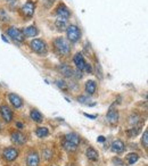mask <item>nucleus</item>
<instances>
[{"label": "nucleus", "instance_id": "f257e3e1", "mask_svg": "<svg viewBox=\"0 0 148 166\" xmlns=\"http://www.w3.org/2000/svg\"><path fill=\"white\" fill-rule=\"evenodd\" d=\"M54 46H55V49L61 54V55L67 56L70 55L71 52V46L67 41L65 40L64 38H57L54 41Z\"/></svg>", "mask_w": 148, "mask_h": 166}, {"label": "nucleus", "instance_id": "f03ea898", "mask_svg": "<svg viewBox=\"0 0 148 166\" xmlns=\"http://www.w3.org/2000/svg\"><path fill=\"white\" fill-rule=\"evenodd\" d=\"M66 34L71 42H77L81 38V31L77 25H68L66 28Z\"/></svg>", "mask_w": 148, "mask_h": 166}, {"label": "nucleus", "instance_id": "7ed1b4c3", "mask_svg": "<svg viewBox=\"0 0 148 166\" xmlns=\"http://www.w3.org/2000/svg\"><path fill=\"white\" fill-rule=\"evenodd\" d=\"M30 47L31 49L33 50L34 52L37 54H40V55H43L47 52V44L45 41L40 40V39H34L30 42Z\"/></svg>", "mask_w": 148, "mask_h": 166}, {"label": "nucleus", "instance_id": "20e7f679", "mask_svg": "<svg viewBox=\"0 0 148 166\" xmlns=\"http://www.w3.org/2000/svg\"><path fill=\"white\" fill-rule=\"evenodd\" d=\"M8 35H9L12 39L18 41V42H24L25 40V35L23 33V31H21L19 29L16 28H9L8 29Z\"/></svg>", "mask_w": 148, "mask_h": 166}, {"label": "nucleus", "instance_id": "39448f33", "mask_svg": "<svg viewBox=\"0 0 148 166\" xmlns=\"http://www.w3.org/2000/svg\"><path fill=\"white\" fill-rule=\"evenodd\" d=\"M34 10H35V5L32 1H28L24 6L22 7L21 13L24 17H32L34 15Z\"/></svg>", "mask_w": 148, "mask_h": 166}, {"label": "nucleus", "instance_id": "423d86ee", "mask_svg": "<svg viewBox=\"0 0 148 166\" xmlns=\"http://www.w3.org/2000/svg\"><path fill=\"white\" fill-rule=\"evenodd\" d=\"M3 158L7 160V162H13V160H15L18 156V151L16 150L15 148H7L5 149L3 151Z\"/></svg>", "mask_w": 148, "mask_h": 166}, {"label": "nucleus", "instance_id": "0eeeda50", "mask_svg": "<svg viewBox=\"0 0 148 166\" xmlns=\"http://www.w3.org/2000/svg\"><path fill=\"white\" fill-rule=\"evenodd\" d=\"M0 113H1V116L5 121H6L7 123H9L12 122L13 120V112L10 111V108L6 105H3L1 107H0Z\"/></svg>", "mask_w": 148, "mask_h": 166}, {"label": "nucleus", "instance_id": "6e6552de", "mask_svg": "<svg viewBox=\"0 0 148 166\" xmlns=\"http://www.w3.org/2000/svg\"><path fill=\"white\" fill-rule=\"evenodd\" d=\"M107 121L111 125H116L119 122V112L114 108H111L107 113Z\"/></svg>", "mask_w": 148, "mask_h": 166}, {"label": "nucleus", "instance_id": "1a4fd4ad", "mask_svg": "<svg viewBox=\"0 0 148 166\" xmlns=\"http://www.w3.org/2000/svg\"><path fill=\"white\" fill-rule=\"evenodd\" d=\"M56 14L58 17H62V18H66L67 19L70 16H71V13H70V9L65 5H59L57 8H56Z\"/></svg>", "mask_w": 148, "mask_h": 166}, {"label": "nucleus", "instance_id": "9d476101", "mask_svg": "<svg viewBox=\"0 0 148 166\" xmlns=\"http://www.w3.org/2000/svg\"><path fill=\"white\" fill-rule=\"evenodd\" d=\"M39 163H40V158H39V155L37 153L32 151L28 155V158H26L28 166H39Z\"/></svg>", "mask_w": 148, "mask_h": 166}, {"label": "nucleus", "instance_id": "9b49d317", "mask_svg": "<svg viewBox=\"0 0 148 166\" xmlns=\"http://www.w3.org/2000/svg\"><path fill=\"white\" fill-rule=\"evenodd\" d=\"M12 141L16 145H23L26 141L25 135L22 132H13L12 133Z\"/></svg>", "mask_w": 148, "mask_h": 166}, {"label": "nucleus", "instance_id": "f8f14e48", "mask_svg": "<svg viewBox=\"0 0 148 166\" xmlns=\"http://www.w3.org/2000/svg\"><path fill=\"white\" fill-rule=\"evenodd\" d=\"M74 64L77 65V67L79 68V71H82V70H84V66H86V60H84L83 56H82V54H77V55L74 56Z\"/></svg>", "mask_w": 148, "mask_h": 166}, {"label": "nucleus", "instance_id": "ddd939ff", "mask_svg": "<svg viewBox=\"0 0 148 166\" xmlns=\"http://www.w3.org/2000/svg\"><path fill=\"white\" fill-rule=\"evenodd\" d=\"M124 146L123 141H121V140H115L113 143H112V151L115 153V154H121V153H123L124 151Z\"/></svg>", "mask_w": 148, "mask_h": 166}, {"label": "nucleus", "instance_id": "4468645a", "mask_svg": "<svg viewBox=\"0 0 148 166\" xmlns=\"http://www.w3.org/2000/svg\"><path fill=\"white\" fill-rule=\"evenodd\" d=\"M8 98H9L10 104H12L15 108L22 107V105H23V100L21 99V97H18V96L15 95V93H9Z\"/></svg>", "mask_w": 148, "mask_h": 166}, {"label": "nucleus", "instance_id": "2eb2a0df", "mask_svg": "<svg viewBox=\"0 0 148 166\" xmlns=\"http://www.w3.org/2000/svg\"><path fill=\"white\" fill-rule=\"evenodd\" d=\"M58 70L65 77H71V76H73V74H74V72H73V70H72L71 66H68V65H66V64L59 65Z\"/></svg>", "mask_w": 148, "mask_h": 166}, {"label": "nucleus", "instance_id": "dca6fc26", "mask_svg": "<svg viewBox=\"0 0 148 166\" xmlns=\"http://www.w3.org/2000/svg\"><path fill=\"white\" fill-rule=\"evenodd\" d=\"M55 26L58 29L59 31H64V30H66V28H67V19L58 17L55 22Z\"/></svg>", "mask_w": 148, "mask_h": 166}, {"label": "nucleus", "instance_id": "f3484780", "mask_svg": "<svg viewBox=\"0 0 148 166\" xmlns=\"http://www.w3.org/2000/svg\"><path fill=\"white\" fill-rule=\"evenodd\" d=\"M86 155H87V157H88V159L92 160V162L98 160V158H99V155H98V153H97V150H95V149L91 147L87 149Z\"/></svg>", "mask_w": 148, "mask_h": 166}, {"label": "nucleus", "instance_id": "a211bd4d", "mask_svg": "<svg viewBox=\"0 0 148 166\" xmlns=\"http://www.w3.org/2000/svg\"><path fill=\"white\" fill-rule=\"evenodd\" d=\"M96 89H97V84L95 81L90 80L86 83V92L88 95H93L96 92Z\"/></svg>", "mask_w": 148, "mask_h": 166}, {"label": "nucleus", "instance_id": "6ab92c4d", "mask_svg": "<svg viewBox=\"0 0 148 166\" xmlns=\"http://www.w3.org/2000/svg\"><path fill=\"white\" fill-rule=\"evenodd\" d=\"M65 140L72 142V143H75V145L80 143V137L77 133H68V134H66L65 135Z\"/></svg>", "mask_w": 148, "mask_h": 166}, {"label": "nucleus", "instance_id": "aec40b11", "mask_svg": "<svg viewBox=\"0 0 148 166\" xmlns=\"http://www.w3.org/2000/svg\"><path fill=\"white\" fill-rule=\"evenodd\" d=\"M23 33H24V35H26V37H35L38 33H39V31H38V29L34 26V25H32V26H29V28H26L23 31Z\"/></svg>", "mask_w": 148, "mask_h": 166}, {"label": "nucleus", "instance_id": "412c9836", "mask_svg": "<svg viewBox=\"0 0 148 166\" xmlns=\"http://www.w3.org/2000/svg\"><path fill=\"white\" fill-rule=\"evenodd\" d=\"M63 148H64L66 151L73 153V151H75L77 149V145H75V143H72V142L64 140V142H63Z\"/></svg>", "mask_w": 148, "mask_h": 166}, {"label": "nucleus", "instance_id": "4be33fe9", "mask_svg": "<svg viewBox=\"0 0 148 166\" xmlns=\"http://www.w3.org/2000/svg\"><path fill=\"white\" fill-rule=\"evenodd\" d=\"M31 118L34 121V122H37V123H41L42 122V115H41L40 112H38L37 109H33L31 112V114H30Z\"/></svg>", "mask_w": 148, "mask_h": 166}, {"label": "nucleus", "instance_id": "5701e85b", "mask_svg": "<svg viewBox=\"0 0 148 166\" xmlns=\"http://www.w3.org/2000/svg\"><path fill=\"white\" fill-rule=\"evenodd\" d=\"M142 123H140L139 125L135 126V127H132V129H130L129 131H128V135H129L130 138H132V137H136L137 134L139 133V131H140V127H141Z\"/></svg>", "mask_w": 148, "mask_h": 166}, {"label": "nucleus", "instance_id": "b1692460", "mask_svg": "<svg viewBox=\"0 0 148 166\" xmlns=\"http://www.w3.org/2000/svg\"><path fill=\"white\" fill-rule=\"evenodd\" d=\"M35 133H37V135L39 138H45V137H47V135L49 134V131H48L47 127H38Z\"/></svg>", "mask_w": 148, "mask_h": 166}, {"label": "nucleus", "instance_id": "393cba45", "mask_svg": "<svg viewBox=\"0 0 148 166\" xmlns=\"http://www.w3.org/2000/svg\"><path fill=\"white\" fill-rule=\"evenodd\" d=\"M127 159H128V163H129L130 165H133V164L139 159V156L137 154H135V153H131V154H129L127 156Z\"/></svg>", "mask_w": 148, "mask_h": 166}, {"label": "nucleus", "instance_id": "a878e982", "mask_svg": "<svg viewBox=\"0 0 148 166\" xmlns=\"http://www.w3.org/2000/svg\"><path fill=\"white\" fill-rule=\"evenodd\" d=\"M56 84H57V86H58L61 90H63V91H68V86H67V83L65 82V81L57 80V81H56Z\"/></svg>", "mask_w": 148, "mask_h": 166}, {"label": "nucleus", "instance_id": "bb28decb", "mask_svg": "<svg viewBox=\"0 0 148 166\" xmlns=\"http://www.w3.org/2000/svg\"><path fill=\"white\" fill-rule=\"evenodd\" d=\"M0 21L1 22H8L9 21V15L7 14V12L3 8H0Z\"/></svg>", "mask_w": 148, "mask_h": 166}, {"label": "nucleus", "instance_id": "cd10ccee", "mask_svg": "<svg viewBox=\"0 0 148 166\" xmlns=\"http://www.w3.org/2000/svg\"><path fill=\"white\" fill-rule=\"evenodd\" d=\"M141 142H142V145H144V147L147 148V146H148V131H145V132H144L142 138H141Z\"/></svg>", "mask_w": 148, "mask_h": 166}, {"label": "nucleus", "instance_id": "c85d7f7f", "mask_svg": "<svg viewBox=\"0 0 148 166\" xmlns=\"http://www.w3.org/2000/svg\"><path fill=\"white\" fill-rule=\"evenodd\" d=\"M43 156H45V158L46 159H50L51 158V156H53V153L50 150H45L43 151Z\"/></svg>", "mask_w": 148, "mask_h": 166}, {"label": "nucleus", "instance_id": "c756f323", "mask_svg": "<svg viewBox=\"0 0 148 166\" xmlns=\"http://www.w3.org/2000/svg\"><path fill=\"white\" fill-rule=\"evenodd\" d=\"M77 100L80 102H82V104H87V102L89 101V98H88V97H84V96H80V97L77 98Z\"/></svg>", "mask_w": 148, "mask_h": 166}, {"label": "nucleus", "instance_id": "7c9ffc66", "mask_svg": "<svg viewBox=\"0 0 148 166\" xmlns=\"http://www.w3.org/2000/svg\"><path fill=\"white\" fill-rule=\"evenodd\" d=\"M84 70H86L88 73H91V72H92V67H91V65H90V64H86V66H84Z\"/></svg>", "mask_w": 148, "mask_h": 166}, {"label": "nucleus", "instance_id": "2f4dec72", "mask_svg": "<svg viewBox=\"0 0 148 166\" xmlns=\"http://www.w3.org/2000/svg\"><path fill=\"white\" fill-rule=\"evenodd\" d=\"M113 162H114L115 164H117V165H124L123 162H122L121 159H119V158H114V159H113Z\"/></svg>", "mask_w": 148, "mask_h": 166}, {"label": "nucleus", "instance_id": "473e14b6", "mask_svg": "<svg viewBox=\"0 0 148 166\" xmlns=\"http://www.w3.org/2000/svg\"><path fill=\"white\" fill-rule=\"evenodd\" d=\"M98 141L99 142H104L105 141V138H104L103 135H100V137H98Z\"/></svg>", "mask_w": 148, "mask_h": 166}, {"label": "nucleus", "instance_id": "72a5a7b5", "mask_svg": "<svg viewBox=\"0 0 148 166\" xmlns=\"http://www.w3.org/2000/svg\"><path fill=\"white\" fill-rule=\"evenodd\" d=\"M84 116H87V117H89V118H96V115H89V114H84Z\"/></svg>", "mask_w": 148, "mask_h": 166}, {"label": "nucleus", "instance_id": "f704fd0d", "mask_svg": "<svg viewBox=\"0 0 148 166\" xmlns=\"http://www.w3.org/2000/svg\"><path fill=\"white\" fill-rule=\"evenodd\" d=\"M16 125H17V127H19V129H22V127H23V124L19 123V122H18V123H16Z\"/></svg>", "mask_w": 148, "mask_h": 166}, {"label": "nucleus", "instance_id": "c9c22d12", "mask_svg": "<svg viewBox=\"0 0 148 166\" xmlns=\"http://www.w3.org/2000/svg\"><path fill=\"white\" fill-rule=\"evenodd\" d=\"M1 38H3V41H5V42H8V40H7L6 38L3 37H3H1Z\"/></svg>", "mask_w": 148, "mask_h": 166}, {"label": "nucleus", "instance_id": "e433bc0d", "mask_svg": "<svg viewBox=\"0 0 148 166\" xmlns=\"http://www.w3.org/2000/svg\"><path fill=\"white\" fill-rule=\"evenodd\" d=\"M0 130H1V123H0Z\"/></svg>", "mask_w": 148, "mask_h": 166}]
</instances>
